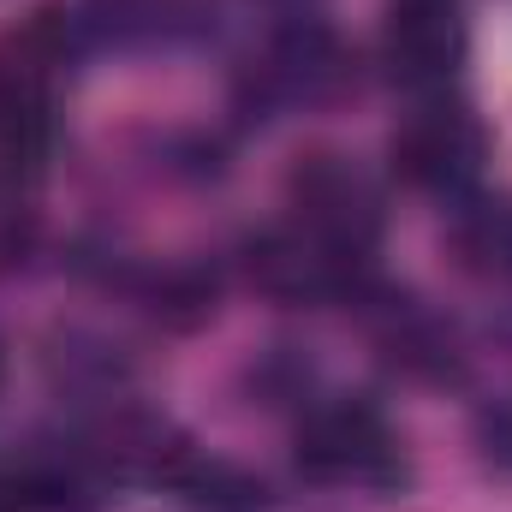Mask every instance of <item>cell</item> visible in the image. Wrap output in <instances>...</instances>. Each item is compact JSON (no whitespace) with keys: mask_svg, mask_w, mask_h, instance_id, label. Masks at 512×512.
<instances>
[{"mask_svg":"<svg viewBox=\"0 0 512 512\" xmlns=\"http://www.w3.org/2000/svg\"><path fill=\"white\" fill-rule=\"evenodd\" d=\"M0 376H6V352H0Z\"/></svg>","mask_w":512,"mask_h":512,"instance_id":"cell-11","label":"cell"},{"mask_svg":"<svg viewBox=\"0 0 512 512\" xmlns=\"http://www.w3.org/2000/svg\"><path fill=\"white\" fill-rule=\"evenodd\" d=\"M0 512H36L30 477H24L18 465H0Z\"/></svg>","mask_w":512,"mask_h":512,"instance_id":"cell-9","label":"cell"},{"mask_svg":"<svg viewBox=\"0 0 512 512\" xmlns=\"http://www.w3.org/2000/svg\"><path fill=\"white\" fill-rule=\"evenodd\" d=\"M298 471L310 483H358V489H399L405 453L370 399H328L298 429Z\"/></svg>","mask_w":512,"mask_h":512,"instance_id":"cell-1","label":"cell"},{"mask_svg":"<svg viewBox=\"0 0 512 512\" xmlns=\"http://www.w3.org/2000/svg\"><path fill=\"white\" fill-rule=\"evenodd\" d=\"M149 310L167 316L173 328H191V322H203V316L215 310V280L197 274V268H167V274H155V286H149Z\"/></svg>","mask_w":512,"mask_h":512,"instance_id":"cell-8","label":"cell"},{"mask_svg":"<svg viewBox=\"0 0 512 512\" xmlns=\"http://www.w3.org/2000/svg\"><path fill=\"white\" fill-rule=\"evenodd\" d=\"M489 453H495L501 465H512V405L501 417H489Z\"/></svg>","mask_w":512,"mask_h":512,"instance_id":"cell-10","label":"cell"},{"mask_svg":"<svg viewBox=\"0 0 512 512\" xmlns=\"http://www.w3.org/2000/svg\"><path fill=\"white\" fill-rule=\"evenodd\" d=\"M453 245H459V256H465V268L507 274L512 268V209L507 203H477V209H465Z\"/></svg>","mask_w":512,"mask_h":512,"instance_id":"cell-7","label":"cell"},{"mask_svg":"<svg viewBox=\"0 0 512 512\" xmlns=\"http://www.w3.org/2000/svg\"><path fill=\"white\" fill-rule=\"evenodd\" d=\"M387 161L405 185L429 197H465L489 167V126L465 102L435 96L399 120V131L387 137Z\"/></svg>","mask_w":512,"mask_h":512,"instance_id":"cell-2","label":"cell"},{"mask_svg":"<svg viewBox=\"0 0 512 512\" xmlns=\"http://www.w3.org/2000/svg\"><path fill=\"white\" fill-rule=\"evenodd\" d=\"M292 221L346 256H370L382 239V185L352 155H310L286 179Z\"/></svg>","mask_w":512,"mask_h":512,"instance_id":"cell-3","label":"cell"},{"mask_svg":"<svg viewBox=\"0 0 512 512\" xmlns=\"http://www.w3.org/2000/svg\"><path fill=\"white\" fill-rule=\"evenodd\" d=\"M364 262L370 256L334 251L316 233H304L298 221L274 227V233H256L251 245H245V274L268 298H280V304H334V298H352V292H364Z\"/></svg>","mask_w":512,"mask_h":512,"instance_id":"cell-4","label":"cell"},{"mask_svg":"<svg viewBox=\"0 0 512 512\" xmlns=\"http://www.w3.org/2000/svg\"><path fill=\"white\" fill-rule=\"evenodd\" d=\"M471 30L459 0H393L382 18V66L405 90H447L465 66Z\"/></svg>","mask_w":512,"mask_h":512,"instance_id":"cell-5","label":"cell"},{"mask_svg":"<svg viewBox=\"0 0 512 512\" xmlns=\"http://www.w3.org/2000/svg\"><path fill=\"white\" fill-rule=\"evenodd\" d=\"M346 84V48L322 18H292L262 60V96L268 102H328Z\"/></svg>","mask_w":512,"mask_h":512,"instance_id":"cell-6","label":"cell"}]
</instances>
